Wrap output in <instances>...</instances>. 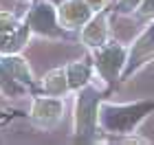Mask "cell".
<instances>
[{
	"label": "cell",
	"instance_id": "cell-4",
	"mask_svg": "<svg viewBox=\"0 0 154 145\" xmlns=\"http://www.w3.org/2000/svg\"><path fill=\"white\" fill-rule=\"evenodd\" d=\"M152 55H154V29L145 31V33H143V38L137 42L134 51H132V57H130L128 73H132L134 68L143 66V64H148V62L152 59Z\"/></svg>",
	"mask_w": 154,
	"mask_h": 145
},
{
	"label": "cell",
	"instance_id": "cell-3",
	"mask_svg": "<svg viewBox=\"0 0 154 145\" xmlns=\"http://www.w3.org/2000/svg\"><path fill=\"white\" fill-rule=\"evenodd\" d=\"M97 66H99V73L106 77L108 81H112L117 77L119 68L123 64V48L112 46V48H103V51L97 55Z\"/></svg>",
	"mask_w": 154,
	"mask_h": 145
},
{
	"label": "cell",
	"instance_id": "cell-13",
	"mask_svg": "<svg viewBox=\"0 0 154 145\" xmlns=\"http://www.w3.org/2000/svg\"><path fill=\"white\" fill-rule=\"evenodd\" d=\"M86 2L93 7V9H99V7H103L106 5V0H86Z\"/></svg>",
	"mask_w": 154,
	"mask_h": 145
},
{
	"label": "cell",
	"instance_id": "cell-8",
	"mask_svg": "<svg viewBox=\"0 0 154 145\" xmlns=\"http://www.w3.org/2000/svg\"><path fill=\"white\" fill-rule=\"evenodd\" d=\"M44 88L46 92L51 95H62L66 92V88H71L68 84V75H66V68H57V71H51L44 77Z\"/></svg>",
	"mask_w": 154,
	"mask_h": 145
},
{
	"label": "cell",
	"instance_id": "cell-1",
	"mask_svg": "<svg viewBox=\"0 0 154 145\" xmlns=\"http://www.w3.org/2000/svg\"><path fill=\"white\" fill-rule=\"evenodd\" d=\"M33 119H35L40 125L44 128H51L60 121L62 116V103L55 101V99H38L33 103V110H31Z\"/></svg>",
	"mask_w": 154,
	"mask_h": 145
},
{
	"label": "cell",
	"instance_id": "cell-2",
	"mask_svg": "<svg viewBox=\"0 0 154 145\" xmlns=\"http://www.w3.org/2000/svg\"><path fill=\"white\" fill-rule=\"evenodd\" d=\"M60 20L64 26H79L90 20V5L84 0H71L60 9Z\"/></svg>",
	"mask_w": 154,
	"mask_h": 145
},
{
	"label": "cell",
	"instance_id": "cell-5",
	"mask_svg": "<svg viewBox=\"0 0 154 145\" xmlns=\"http://www.w3.org/2000/svg\"><path fill=\"white\" fill-rule=\"evenodd\" d=\"M93 108H95V101L88 97H82L77 103V134L79 136H86L93 132V123H95Z\"/></svg>",
	"mask_w": 154,
	"mask_h": 145
},
{
	"label": "cell",
	"instance_id": "cell-12",
	"mask_svg": "<svg viewBox=\"0 0 154 145\" xmlns=\"http://www.w3.org/2000/svg\"><path fill=\"white\" fill-rule=\"evenodd\" d=\"M139 2H141V0H117V5L121 7V11H130V9H134Z\"/></svg>",
	"mask_w": 154,
	"mask_h": 145
},
{
	"label": "cell",
	"instance_id": "cell-6",
	"mask_svg": "<svg viewBox=\"0 0 154 145\" xmlns=\"http://www.w3.org/2000/svg\"><path fill=\"white\" fill-rule=\"evenodd\" d=\"M82 40L90 46H101L106 42V18H95L93 22H88V26L82 33Z\"/></svg>",
	"mask_w": 154,
	"mask_h": 145
},
{
	"label": "cell",
	"instance_id": "cell-11",
	"mask_svg": "<svg viewBox=\"0 0 154 145\" xmlns=\"http://www.w3.org/2000/svg\"><path fill=\"white\" fill-rule=\"evenodd\" d=\"M143 16H154V0H141V9Z\"/></svg>",
	"mask_w": 154,
	"mask_h": 145
},
{
	"label": "cell",
	"instance_id": "cell-10",
	"mask_svg": "<svg viewBox=\"0 0 154 145\" xmlns=\"http://www.w3.org/2000/svg\"><path fill=\"white\" fill-rule=\"evenodd\" d=\"M13 29V18L7 13H0V33L2 31H11Z\"/></svg>",
	"mask_w": 154,
	"mask_h": 145
},
{
	"label": "cell",
	"instance_id": "cell-9",
	"mask_svg": "<svg viewBox=\"0 0 154 145\" xmlns=\"http://www.w3.org/2000/svg\"><path fill=\"white\" fill-rule=\"evenodd\" d=\"M66 75H68V84H71V88H79L86 84L88 79V64L86 62H75V64H71L66 68Z\"/></svg>",
	"mask_w": 154,
	"mask_h": 145
},
{
	"label": "cell",
	"instance_id": "cell-7",
	"mask_svg": "<svg viewBox=\"0 0 154 145\" xmlns=\"http://www.w3.org/2000/svg\"><path fill=\"white\" fill-rule=\"evenodd\" d=\"M29 24L33 26L35 31L40 33H53V11H51V7H46V5H40L35 7V11L31 13V18H29Z\"/></svg>",
	"mask_w": 154,
	"mask_h": 145
}]
</instances>
